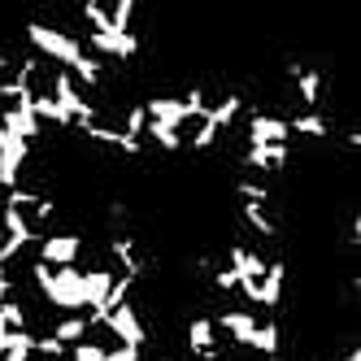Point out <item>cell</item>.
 I'll list each match as a JSON object with an SVG mask.
<instances>
[{"label": "cell", "mask_w": 361, "mask_h": 361, "mask_svg": "<svg viewBox=\"0 0 361 361\" xmlns=\"http://www.w3.org/2000/svg\"><path fill=\"white\" fill-rule=\"evenodd\" d=\"M53 340L61 344V348H74V344H83L87 335H92V322H87V314H66V318H57L53 322Z\"/></svg>", "instance_id": "obj_11"}, {"label": "cell", "mask_w": 361, "mask_h": 361, "mask_svg": "<svg viewBox=\"0 0 361 361\" xmlns=\"http://www.w3.org/2000/svg\"><path fill=\"white\" fill-rule=\"evenodd\" d=\"M288 157H292L288 144H262V148H244L240 166L252 170V174H279L283 166H288Z\"/></svg>", "instance_id": "obj_7"}, {"label": "cell", "mask_w": 361, "mask_h": 361, "mask_svg": "<svg viewBox=\"0 0 361 361\" xmlns=\"http://www.w3.org/2000/svg\"><path fill=\"white\" fill-rule=\"evenodd\" d=\"M188 353L192 357H222V340H218V326L209 314H196L188 322Z\"/></svg>", "instance_id": "obj_6"}, {"label": "cell", "mask_w": 361, "mask_h": 361, "mask_svg": "<svg viewBox=\"0 0 361 361\" xmlns=\"http://www.w3.org/2000/svg\"><path fill=\"white\" fill-rule=\"evenodd\" d=\"M240 218H244L262 240H279V222L270 218V204H240Z\"/></svg>", "instance_id": "obj_12"}, {"label": "cell", "mask_w": 361, "mask_h": 361, "mask_svg": "<svg viewBox=\"0 0 361 361\" xmlns=\"http://www.w3.org/2000/svg\"><path fill=\"white\" fill-rule=\"evenodd\" d=\"M214 288H218V292H235V274H231L226 266H218V270H214Z\"/></svg>", "instance_id": "obj_15"}, {"label": "cell", "mask_w": 361, "mask_h": 361, "mask_svg": "<svg viewBox=\"0 0 361 361\" xmlns=\"http://www.w3.org/2000/svg\"><path fill=\"white\" fill-rule=\"evenodd\" d=\"M344 361H361V357H357V348H348V353H344Z\"/></svg>", "instance_id": "obj_16"}, {"label": "cell", "mask_w": 361, "mask_h": 361, "mask_svg": "<svg viewBox=\"0 0 361 361\" xmlns=\"http://www.w3.org/2000/svg\"><path fill=\"white\" fill-rule=\"evenodd\" d=\"M257 309H222V314L214 318V326L218 331H226V344H248V335H252V326H257Z\"/></svg>", "instance_id": "obj_9"}, {"label": "cell", "mask_w": 361, "mask_h": 361, "mask_svg": "<svg viewBox=\"0 0 361 361\" xmlns=\"http://www.w3.org/2000/svg\"><path fill=\"white\" fill-rule=\"evenodd\" d=\"M100 326H109V331H114V340H118L122 348H140V353H144V344H148V326L140 322V309H135L131 300L118 305V309H109Z\"/></svg>", "instance_id": "obj_4"}, {"label": "cell", "mask_w": 361, "mask_h": 361, "mask_svg": "<svg viewBox=\"0 0 361 361\" xmlns=\"http://www.w3.org/2000/svg\"><path fill=\"white\" fill-rule=\"evenodd\" d=\"M288 74L296 83V100L305 105V114H318V105H322V74L309 70V66H288Z\"/></svg>", "instance_id": "obj_10"}, {"label": "cell", "mask_w": 361, "mask_h": 361, "mask_svg": "<svg viewBox=\"0 0 361 361\" xmlns=\"http://www.w3.org/2000/svg\"><path fill=\"white\" fill-rule=\"evenodd\" d=\"M240 109H244V100H240L235 92H226V96L218 100V105H209V114H204V118H209V122L218 126V131H231V122L240 118Z\"/></svg>", "instance_id": "obj_14"}, {"label": "cell", "mask_w": 361, "mask_h": 361, "mask_svg": "<svg viewBox=\"0 0 361 361\" xmlns=\"http://www.w3.org/2000/svg\"><path fill=\"white\" fill-rule=\"evenodd\" d=\"M288 131L300 135V140H326L331 135V122L322 114H296V118H288Z\"/></svg>", "instance_id": "obj_13"}, {"label": "cell", "mask_w": 361, "mask_h": 361, "mask_svg": "<svg viewBox=\"0 0 361 361\" xmlns=\"http://www.w3.org/2000/svg\"><path fill=\"white\" fill-rule=\"evenodd\" d=\"M283 288H288V266L279 262H266V274H262V288H257V309H266L274 318V309L283 305Z\"/></svg>", "instance_id": "obj_8"}, {"label": "cell", "mask_w": 361, "mask_h": 361, "mask_svg": "<svg viewBox=\"0 0 361 361\" xmlns=\"http://www.w3.org/2000/svg\"><path fill=\"white\" fill-rule=\"evenodd\" d=\"M83 48L105 66V61H131L140 53V35L135 31H87Z\"/></svg>", "instance_id": "obj_2"}, {"label": "cell", "mask_w": 361, "mask_h": 361, "mask_svg": "<svg viewBox=\"0 0 361 361\" xmlns=\"http://www.w3.org/2000/svg\"><path fill=\"white\" fill-rule=\"evenodd\" d=\"M83 257V235H74V231H57V235H39L35 244V262L53 266V270H66Z\"/></svg>", "instance_id": "obj_3"}, {"label": "cell", "mask_w": 361, "mask_h": 361, "mask_svg": "<svg viewBox=\"0 0 361 361\" xmlns=\"http://www.w3.org/2000/svg\"><path fill=\"white\" fill-rule=\"evenodd\" d=\"M248 148H262V144H288V118H274V114H248Z\"/></svg>", "instance_id": "obj_5"}, {"label": "cell", "mask_w": 361, "mask_h": 361, "mask_svg": "<svg viewBox=\"0 0 361 361\" xmlns=\"http://www.w3.org/2000/svg\"><path fill=\"white\" fill-rule=\"evenodd\" d=\"M27 44L39 53V61L61 66V70H74V66L87 57V48H83L79 35L61 31V27H48V22H27Z\"/></svg>", "instance_id": "obj_1"}]
</instances>
